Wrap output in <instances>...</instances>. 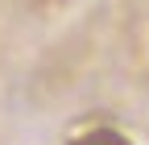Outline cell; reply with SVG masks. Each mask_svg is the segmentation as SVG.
<instances>
[{
    "mask_svg": "<svg viewBox=\"0 0 149 145\" xmlns=\"http://www.w3.org/2000/svg\"><path fill=\"white\" fill-rule=\"evenodd\" d=\"M70 145H128V137L116 133V129H87L83 137H74Z\"/></svg>",
    "mask_w": 149,
    "mask_h": 145,
    "instance_id": "obj_1",
    "label": "cell"
}]
</instances>
